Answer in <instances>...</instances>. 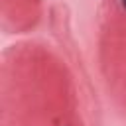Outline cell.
I'll return each instance as SVG.
<instances>
[{"label":"cell","instance_id":"1","mask_svg":"<svg viewBox=\"0 0 126 126\" xmlns=\"http://www.w3.org/2000/svg\"><path fill=\"white\" fill-rule=\"evenodd\" d=\"M122 6H124V8H126V0H122Z\"/></svg>","mask_w":126,"mask_h":126}]
</instances>
